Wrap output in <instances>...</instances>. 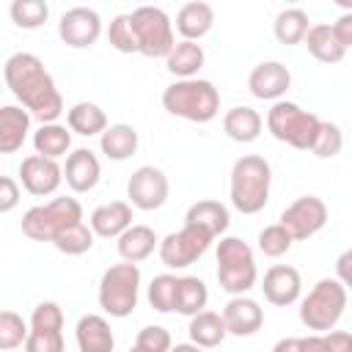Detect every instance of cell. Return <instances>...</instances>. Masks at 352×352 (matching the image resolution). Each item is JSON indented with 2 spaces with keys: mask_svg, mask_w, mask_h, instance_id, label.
I'll return each instance as SVG.
<instances>
[{
  "mask_svg": "<svg viewBox=\"0 0 352 352\" xmlns=\"http://www.w3.org/2000/svg\"><path fill=\"white\" fill-rule=\"evenodd\" d=\"M319 116L311 113V110H302L300 104L294 102H286V99H278L272 102V107L267 110V129L275 140L292 146V148H300V151H311V143L316 138V129H319Z\"/></svg>",
  "mask_w": 352,
  "mask_h": 352,
  "instance_id": "obj_7",
  "label": "cell"
},
{
  "mask_svg": "<svg viewBox=\"0 0 352 352\" xmlns=\"http://www.w3.org/2000/svg\"><path fill=\"white\" fill-rule=\"evenodd\" d=\"M206 302H209V289L201 278L195 275H182L176 280V302H173V311L182 314V316H195L201 311H206Z\"/></svg>",
  "mask_w": 352,
  "mask_h": 352,
  "instance_id": "obj_31",
  "label": "cell"
},
{
  "mask_svg": "<svg viewBox=\"0 0 352 352\" xmlns=\"http://www.w3.org/2000/svg\"><path fill=\"white\" fill-rule=\"evenodd\" d=\"M270 184H272V168L258 154H242L231 168L228 182V198L231 206L242 214H256L270 201Z\"/></svg>",
  "mask_w": 352,
  "mask_h": 352,
  "instance_id": "obj_2",
  "label": "cell"
},
{
  "mask_svg": "<svg viewBox=\"0 0 352 352\" xmlns=\"http://www.w3.org/2000/svg\"><path fill=\"white\" fill-rule=\"evenodd\" d=\"M129 352H143V349H138V346H132V349H129Z\"/></svg>",
  "mask_w": 352,
  "mask_h": 352,
  "instance_id": "obj_49",
  "label": "cell"
},
{
  "mask_svg": "<svg viewBox=\"0 0 352 352\" xmlns=\"http://www.w3.org/2000/svg\"><path fill=\"white\" fill-rule=\"evenodd\" d=\"M19 182L30 195L44 198V195H52L60 187L63 168L58 165V160H47L41 154H30L19 165Z\"/></svg>",
  "mask_w": 352,
  "mask_h": 352,
  "instance_id": "obj_15",
  "label": "cell"
},
{
  "mask_svg": "<svg viewBox=\"0 0 352 352\" xmlns=\"http://www.w3.org/2000/svg\"><path fill=\"white\" fill-rule=\"evenodd\" d=\"M135 346L143 349V352H168L173 346L170 341V333L160 324H146L143 330H138L135 336Z\"/></svg>",
  "mask_w": 352,
  "mask_h": 352,
  "instance_id": "obj_43",
  "label": "cell"
},
{
  "mask_svg": "<svg viewBox=\"0 0 352 352\" xmlns=\"http://www.w3.org/2000/svg\"><path fill=\"white\" fill-rule=\"evenodd\" d=\"M308 28H311V22H308V14H305L302 8H283V11L275 16V22H272L275 38H278L280 44H286V47L300 44V41L305 38Z\"/></svg>",
  "mask_w": 352,
  "mask_h": 352,
  "instance_id": "obj_34",
  "label": "cell"
},
{
  "mask_svg": "<svg viewBox=\"0 0 352 352\" xmlns=\"http://www.w3.org/2000/svg\"><path fill=\"white\" fill-rule=\"evenodd\" d=\"M346 311V286L338 278H322L300 302V322L308 330L327 333Z\"/></svg>",
  "mask_w": 352,
  "mask_h": 352,
  "instance_id": "obj_6",
  "label": "cell"
},
{
  "mask_svg": "<svg viewBox=\"0 0 352 352\" xmlns=\"http://www.w3.org/2000/svg\"><path fill=\"white\" fill-rule=\"evenodd\" d=\"M214 25V8L209 3H201V0H192V3H184L176 14V30L182 36V41H198L204 38Z\"/></svg>",
  "mask_w": 352,
  "mask_h": 352,
  "instance_id": "obj_24",
  "label": "cell"
},
{
  "mask_svg": "<svg viewBox=\"0 0 352 352\" xmlns=\"http://www.w3.org/2000/svg\"><path fill=\"white\" fill-rule=\"evenodd\" d=\"M176 275L170 272H162V275H154L151 283H148V302L154 311L160 314H170L173 311V302H176Z\"/></svg>",
  "mask_w": 352,
  "mask_h": 352,
  "instance_id": "obj_39",
  "label": "cell"
},
{
  "mask_svg": "<svg viewBox=\"0 0 352 352\" xmlns=\"http://www.w3.org/2000/svg\"><path fill=\"white\" fill-rule=\"evenodd\" d=\"M223 324H226V333L228 336H239V338H248L253 333L261 330L264 324V311L256 300H250L248 294H239V297H231L226 305H223Z\"/></svg>",
  "mask_w": 352,
  "mask_h": 352,
  "instance_id": "obj_18",
  "label": "cell"
},
{
  "mask_svg": "<svg viewBox=\"0 0 352 352\" xmlns=\"http://www.w3.org/2000/svg\"><path fill=\"white\" fill-rule=\"evenodd\" d=\"M74 338L80 352H113L116 338L104 316L99 314H85L74 324Z\"/></svg>",
  "mask_w": 352,
  "mask_h": 352,
  "instance_id": "obj_21",
  "label": "cell"
},
{
  "mask_svg": "<svg viewBox=\"0 0 352 352\" xmlns=\"http://www.w3.org/2000/svg\"><path fill=\"white\" fill-rule=\"evenodd\" d=\"M99 176H102V165L91 148H74L72 154H66L63 182L74 192H91L99 184Z\"/></svg>",
  "mask_w": 352,
  "mask_h": 352,
  "instance_id": "obj_19",
  "label": "cell"
},
{
  "mask_svg": "<svg viewBox=\"0 0 352 352\" xmlns=\"http://www.w3.org/2000/svg\"><path fill=\"white\" fill-rule=\"evenodd\" d=\"M107 41L116 52H124V55H132L138 52V41H135V33H132V19L129 14H118L113 16L110 28H107Z\"/></svg>",
  "mask_w": 352,
  "mask_h": 352,
  "instance_id": "obj_42",
  "label": "cell"
},
{
  "mask_svg": "<svg viewBox=\"0 0 352 352\" xmlns=\"http://www.w3.org/2000/svg\"><path fill=\"white\" fill-rule=\"evenodd\" d=\"M19 206V182L11 176H0V214H8Z\"/></svg>",
  "mask_w": 352,
  "mask_h": 352,
  "instance_id": "obj_44",
  "label": "cell"
},
{
  "mask_svg": "<svg viewBox=\"0 0 352 352\" xmlns=\"http://www.w3.org/2000/svg\"><path fill=\"white\" fill-rule=\"evenodd\" d=\"M300 352H352V336L346 330H327L297 338Z\"/></svg>",
  "mask_w": 352,
  "mask_h": 352,
  "instance_id": "obj_35",
  "label": "cell"
},
{
  "mask_svg": "<svg viewBox=\"0 0 352 352\" xmlns=\"http://www.w3.org/2000/svg\"><path fill=\"white\" fill-rule=\"evenodd\" d=\"M138 129L132 124H110L102 135H99V148L107 160L113 162H124L138 151Z\"/></svg>",
  "mask_w": 352,
  "mask_h": 352,
  "instance_id": "obj_26",
  "label": "cell"
},
{
  "mask_svg": "<svg viewBox=\"0 0 352 352\" xmlns=\"http://www.w3.org/2000/svg\"><path fill=\"white\" fill-rule=\"evenodd\" d=\"M168 352H204V349L195 346V344H176V346H170Z\"/></svg>",
  "mask_w": 352,
  "mask_h": 352,
  "instance_id": "obj_48",
  "label": "cell"
},
{
  "mask_svg": "<svg viewBox=\"0 0 352 352\" xmlns=\"http://www.w3.org/2000/svg\"><path fill=\"white\" fill-rule=\"evenodd\" d=\"M129 226H132V206L126 201L102 204L91 212V220H88V228L94 231V236H102V239H118Z\"/></svg>",
  "mask_w": 352,
  "mask_h": 352,
  "instance_id": "obj_20",
  "label": "cell"
},
{
  "mask_svg": "<svg viewBox=\"0 0 352 352\" xmlns=\"http://www.w3.org/2000/svg\"><path fill=\"white\" fill-rule=\"evenodd\" d=\"M162 107L176 118L209 124L220 113V91L214 88V82L201 77L176 80L162 91Z\"/></svg>",
  "mask_w": 352,
  "mask_h": 352,
  "instance_id": "obj_3",
  "label": "cell"
},
{
  "mask_svg": "<svg viewBox=\"0 0 352 352\" xmlns=\"http://www.w3.org/2000/svg\"><path fill=\"white\" fill-rule=\"evenodd\" d=\"M346 264H349V250H346V253L338 258V275H341L338 280H341L344 286H346V280H349V278H346Z\"/></svg>",
  "mask_w": 352,
  "mask_h": 352,
  "instance_id": "obj_47",
  "label": "cell"
},
{
  "mask_svg": "<svg viewBox=\"0 0 352 352\" xmlns=\"http://www.w3.org/2000/svg\"><path fill=\"white\" fill-rule=\"evenodd\" d=\"M157 245H160V239H157L154 228H151V226H143V223H138V226L132 223V226L118 236V242H116L118 256H121L124 261H129V264L146 261V258L157 250Z\"/></svg>",
  "mask_w": 352,
  "mask_h": 352,
  "instance_id": "obj_25",
  "label": "cell"
},
{
  "mask_svg": "<svg viewBox=\"0 0 352 352\" xmlns=\"http://www.w3.org/2000/svg\"><path fill=\"white\" fill-rule=\"evenodd\" d=\"M132 33H135V41H138V52L146 55V58H165L173 44H176V36H173V22L170 16L157 8V6H138L132 14Z\"/></svg>",
  "mask_w": 352,
  "mask_h": 352,
  "instance_id": "obj_9",
  "label": "cell"
},
{
  "mask_svg": "<svg viewBox=\"0 0 352 352\" xmlns=\"http://www.w3.org/2000/svg\"><path fill=\"white\" fill-rule=\"evenodd\" d=\"M344 148V132L338 124L333 121H319V129H316V138L311 143V154L319 157V160H330V157H338Z\"/></svg>",
  "mask_w": 352,
  "mask_h": 352,
  "instance_id": "obj_37",
  "label": "cell"
},
{
  "mask_svg": "<svg viewBox=\"0 0 352 352\" xmlns=\"http://www.w3.org/2000/svg\"><path fill=\"white\" fill-rule=\"evenodd\" d=\"M140 294V267L121 261L102 272L99 278V308L116 319L129 316L138 308Z\"/></svg>",
  "mask_w": 352,
  "mask_h": 352,
  "instance_id": "obj_8",
  "label": "cell"
},
{
  "mask_svg": "<svg viewBox=\"0 0 352 352\" xmlns=\"http://www.w3.org/2000/svg\"><path fill=\"white\" fill-rule=\"evenodd\" d=\"M52 245H55L60 253H66V256H82V253H88V250L94 248V231H91L88 223L82 220V223L66 228L63 234H58V236L52 239Z\"/></svg>",
  "mask_w": 352,
  "mask_h": 352,
  "instance_id": "obj_38",
  "label": "cell"
},
{
  "mask_svg": "<svg viewBox=\"0 0 352 352\" xmlns=\"http://www.w3.org/2000/svg\"><path fill=\"white\" fill-rule=\"evenodd\" d=\"M258 280L256 258L248 242L239 236H223L217 242V283L231 297L248 294Z\"/></svg>",
  "mask_w": 352,
  "mask_h": 352,
  "instance_id": "obj_5",
  "label": "cell"
},
{
  "mask_svg": "<svg viewBox=\"0 0 352 352\" xmlns=\"http://www.w3.org/2000/svg\"><path fill=\"white\" fill-rule=\"evenodd\" d=\"M231 223V214H228V206L220 204V201H212V198H204V201H195L187 214H184V226H195L201 231H206L212 239L226 234Z\"/></svg>",
  "mask_w": 352,
  "mask_h": 352,
  "instance_id": "obj_23",
  "label": "cell"
},
{
  "mask_svg": "<svg viewBox=\"0 0 352 352\" xmlns=\"http://www.w3.org/2000/svg\"><path fill=\"white\" fill-rule=\"evenodd\" d=\"M294 245V239L289 236V231L280 226V223H272V226H264L258 231V250L267 256V258H278L283 253H289Z\"/></svg>",
  "mask_w": 352,
  "mask_h": 352,
  "instance_id": "obj_40",
  "label": "cell"
},
{
  "mask_svg": "<svg viewBox=\"0 0 352 352\" xmlns=\"http://www.w3.org/2000/svg\"><path fill=\"white\" fill-rule=\"evenodd\" d=\"M30 132V113L19 104L0 107V154H16Z\"/></svg>",
  "mask_w": 352,
  "mask_h": 352,
  "instance_id": "obj_22",
  "label": "cell"
},
{
  "mask_svg": "<svg viewBox=\"0 0 352 352\" xmlns=\"http://www.w3.org/2000/svg\"><path fill=\"white\" fill-rule=\"evenodd\" d=\"M272 352H300L297 349V338L292 336V338H280L275 346H272Z\"/></svg>",
  "mask_w": 352,
  "mask_h": 352,
  "instance_id": "obj_46",
  "label": "cell"
},
{
  "mask_svg": "<svg viewBox=\"0 0 352 352\" xmlns=\"http://www.w3.org/2000/svg\"><path fill=\"white\" fill-rule=\"evenodd\" d=\"M28 338V322L16 311H0V349H16Z\"/></svg>",
  "mask_w": 352,
  "mask_h": 352,
  "instance_id": "obj_41",
  "label": "cell"
},
{
  "mask_svg": "<svg viewBox=\"0 0 352 352\" xmlns=\"http://www.w3.org/2000/svg\"><path fill=\"white\" fill-rule=\"evenodd\" d=\"M66 126H69V132H77L82 138H94V135H102L107 129V116L94 102H77L66 110Z\"/></svg>",
  "mask_w": 352,
  "mask_h": 352,
  "instance_id": "obj_29",
  "label": "cell"
},
{
  "mask_svg": "<svg viewBox=\"0 0 352 352\" xmlns=\"http://www.w3.org/2000/svg\"><path fill=\"white\" fill-rule=\"evenodd\" d=\"M190 344L201 346V349H212V346H220L226 341V324H223V316L214 314V311H201L195 316H190Z\"/></svg>",
  "mask_w": 352,
  "mask_h": 352,
  "instance_id": "obj_30",
  "label": "cell"
},
{
  "mask_svg": "<svg viewBox=\"0 0 352 352\" xmlns=\"http://www.w3.org/2000/svg\"><path fill=\"white\" fill-rule=\"evenodd\" d=\"M204 60H206V55L198 41H176L173 50L165 55V69L176 80H192L201 72Z\"/></svg>",
  "mask_w": 352,
  "mask_h": 352,
  "instance_id": "obj_27",
  "label": "cell"
},
{
  "mask_svg": "<svg viewBox=\"0 0 352 352\" xmlns=\"http://www.w3.org/2000/svg\"><path fill=\"white\" fill-rule=\"evenodd\" d=\"M264 118L248 104H236L223 116V132L236 143H253L261 135Z\"/></svg>",
  "mask_w": 352,
  "mask_h": 352,
  "instance_id": "obj_28",
  "label": "cell"
},
{
  "mask_svg": "<svg viewBox=\"0 0 352 352\" xmlns=\"http://www.w3.org/2000/svg\"><path fill=\"white\" fill-rule=\"evenodd\" d=\"M168 192H170L168 176L154 165H140L138 170H132L126 182V198H129L126 204L143 212L160 209L168 201Z\"/></svg>",
  "mask_w": 352,
  "mask_h": 352,
  "instance_id": "obj_13",
  "label": "cell"
},
{
  "mask_svg": "<svg viewBox=\"0 0 352 352\" xmlns=\"http://www.w3.org/2000/svg\"><path fill=\"white\" fill-rule=\"evenodd\" d=\"M58 36L72 50H85L102 36V16L88 6L69 8L58 22Z\"/></svg>",
  "mask_w": 352,
  "mask_h": 352,
  "instance_id": "obj_14",
  "label": "cell"
},
{
  "mask_svg": "<svg viewBox=\"0 0 352 352\" xmlns=\"http://www.w3.org/2000/svg\"><path fill=\"white\" fill-rule=\"evenodd\" d=\"M0 91H3V88H0Z\"/></svg>",
  "mask_w": 352,
  "mask_h": 352,
  "instance_id": "obj_50",
  "label": "cell"
},
{
  "mask_svg": "<svg viewBox=\"0 0 352 352\" xmlns=\"http://www.w3.org/2000/svg\"><path fill=\"white\" fill-rule=\"evenodd\" d=\"M25 352H63V308L44 300L33 308Z\"/></svg>",
  "mask_w": 352,
  "mask_h": 352,
  "instance_id": "obj_10",
  "label": "cell"
},
{
  "mask_svg": "<svg viewBox=\"0 0 352 352\" xmlns=\"http://www.w3.org/2000/svg\"><path fill=\"white\" fill-rule=\"evenodd\" d=\"M289 85H292V74L280 60H264L253 66V72L248 74V91L264 102H278L289 91Z\"/></svg>",
  "mask_w": 352,
  "mask_h": 352,
  "instance_id": "obj_17",
  "label": "cell"
},
{
  "mask_svg": "<svg viewBox=\"0 0 352 352\" xmlns=\"http://www.w3.org/2000/svg\"><path fill=\"white\" fill-rule=\"evenodd\" d=\"M8 14H11V22L22 30H36L47 22L50 16V6L44 0H14L8 6Z\"/></svg>",
  "mask_w": 352,
  "mask_h": 352,
  "instance_id": "obj_36",
  "label": "cell"
},
{
  "mask_svg": "<svg viewBox=\"0 0 352 352\" xmlns=\"http://www.w3.org/2000/svg\"><path fill=\"white\" fill-rule=\"evenodd\" d=\"M302 41H305L308 52H311L316 60H322V63H341L344 55H346V50L338 44V38L333 36L330 25H324V22L311 25Z\"/></svg>",
  "mask_w": 352,
  "mask_h": 352,
  "instance_id": "obj_32",
  "label": "cell"
},
{
  "mask_svg": "<svg viewBox=\"0 0 352 352\" xmlns=\"http://www.w3.org/2000/svg\"><path fill=\"white\" fill-rule=\"evenodd\" d=\"M82 223V206L77 198H69V195H60V198H52L47 204H38V206H30L25 214H22V234L33 242H52L58 234H63L66 228Z\"/></svg>",
  "mask_w": 352,
  "mask_h": 352,
  "instance_id": "obj_4",
  "label": "cell"
},
{
  "mask_svg": "<svg viewBox=\"0 0 352 352\" xmlns=\"http://www.w3.org/2000/svg\"><path fill=\"white\" fill-rule=\"evenodd\" d=\"M289 236L294 242H302V239H311L314 234H319L327 223V204L316 195H300L297 201H292L283 212H280V220H278Z\"/></svg>",
  "mask_w": 352,
  "mask_h": 352,
  "instance_id": "obj_12",
  "label": "cell"
},
{
  "mask_svg": "<svg viewBox=\"0 0 352 352\" xmlns=\"http://www.w3.org/2000/svg\"><path fill=\"white\" fill-rule=\"evenodd\" d=\"M330 30H333V36L338 38V44H341L344 50L352 47V14H341V16L330 25Z\"/></svg>",
  "mask_w": 352,
  "mask_h": 352,
  "instance_id": "obj_45",
  "label": "cell"
},
{
  "mask_svg": "<svg viewBox=\"0 0 352 352\" xmlns=\"http://www.w3.org/2000/svg\"><path fill=\"white\" fill-rule=\"evenodd\" d=\"M261 292H264V300L278 305V308H286V305H294L300 300V292H302V278L297 272V267L292 264H275L264 272V280H261Z\"/></svg>",
  "mask_w": 352,
  "mask_h": 352,
  "instance_id": "obj_16",
  "label": "cell"
},
{
  "mask_svg": "<svg viewBox=\"0 0 352 352\" xmlns=\"http://www.w3.org/2000/svg\"><path fill=\"white\" fill-rule=\"evenodd\" d=\"M3 80L6 88L16 96L19 107L30 113V118H38L41 124H55L63 113V96L38 55L14 52L3 63Z\"/></svg>",
  "mask_w": 352,
  "mask_h": 352,
  "instance_id": "obj_1",
  "label": "cell"
},
{
  "mask_svg": "<svg viewBox=\"0 0 352 352\" xmlns=\"http://www.w3.org/2000/svg\"><path fill=\"white\" fill-rule=\"evenodd\" d=\"M33 148L36 154L47 157V160H58V157H66V151L72 148V132L69 126L63 124H41L36 132H33Z\"/></svg>",
  "mask_w": 352,
  "mask_h": 352,
  "instance_id": "obj_33",
  "label": "cell"
},
{
  "mask_svg": "<svg viewBox=\"0 0 352 352\" xmlns=\"http://www.w3.org/2000/svg\"><path fill=\"white\" fill-rule=\"evenodd\" d=\"M212 245V236L195 226H182L179 231L168 234L160 239L157 253L162 258V264L168 270H184L190 264H195Z\"/></svg>",
  "mask_w": 352,
  "mask_h": 352,
  "instance_id": "obj_11",
  "label": "cell"
}]
</instances>
